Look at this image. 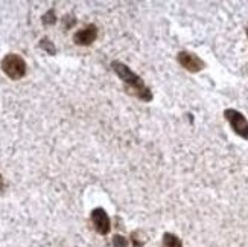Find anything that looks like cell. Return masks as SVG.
<instances>
[{"label": "cell", "mask_w": 248, "mask_h": 247, "mask_svg": "<svg viewBox=\"0 0 248 247\" xmlns=\"http://www.w3.org/2000/svg\"><path fill=\"white\" fill-rule=\"evenodd\" d=\"M111 67L114 70V73L122 80L125 89L129 95L136 96L140 101L143 102H151L154 98L153 92L148 87V85L142 81V78L139 77L137 73H134L131 69H129L126 64H124L122 61H113Z\"/></svg>", "instance_id": "cell-1"}, {"label": "cell", "mask_w": 248, "mask_h": 247, "mask_svg": "<svg viewBox=\"0 0 248 247\" xmlns=\"http://www.w3.org/2000/svg\"><path fill=\"white\" fill-rule=\"evenodd\" d=\"M2 70L11 80H20L26 75V61L17 53H8L2 60Z\"/></svg>", "instance_id": "cell-2"}, {"label": "cell", "mask_w": 248, "mask_h": 247, "mask_svg": "<svg viewBox=\"0 0 248 247\" xmlns=\"http://www.w3.org/2000/svg\"><path fill=\"white\" fill-rule=\"evenodd\" d=\"M224 116H225V119L229 121L232 130L247 141L248 139V121H247V117L241 112L234 110V109H227L224 112Z\"/></svg>", "instance_id": "cell-3"}, {"label": "cell", "mask_w": 248, "mask_h": 247, "mask_svg": "<svg viewBox=\"0 0 248 247\" xmlns=\"http://www.w3.org/2000/svg\"><path fill=\"white\" fill-rule=\"evenodd\" d=\"M177 60H178L180 66L183 69H186L187 72H192V73H197V72H200V70H202L204 67H206L204 61L198 55H195L193 52L181 50V52H178Z\"/></svg>", "instance_id": "cell-4"}, {"label": "cell", "mask_w": 248, "mask_h": 247, "mask_svg": "<svg viewBox=\"0 0 248 247\" xmlns=\"http://www.w3.org/2000/svg\"><path fill=\"white\" fill-rule=\"evenodd\" d=\"M90 218H92V223L96 229V232L101 233V235H107L111 229V221H110V217L108 214L105 212V209L102 208H96L92 211L90 214Z\"/></svg>", "instance_id": "cell-5"}, {"label": "cell", "mask_w": 248, "mask_h": 247, "mask_svg": "<svg viewBox=\"0 0 248 247\" xmlns=\"http://www.w3.org/2000/svg\"><path fill=\"white\" fill-rule=\"evenodd\" d=\"M96 38H98V26L93 23L77 31L73 35L75 45H78V46H90L96 41Z\"/></svg>", "instance_id": "cell-6"}, {"label": "cell", "mask_w": 248, "mask_h": 247, "mask_svg": "<svg viewBox=\"0 0 248 247\" xmlns=\"http://www.w3.org/2000/svg\"><path fill=\"white\" fill-rule=\"evenodd\" d=\"M161 244H163V247H183L181 240L177 237V235L170 233V232H166V233L163 235V240H161Z\"/></svg>", "instance_id": "cell-7"}, {"label": "cell", "mask_w": 248, "mask_h": 247, "mask_svg": "<svg viewBox=\"0 0 248 247\" xmlns=\"http://www.w3.org/2000/svg\"><path fill=\"white\" fill-rule=\"evenodd\" d=\"M40 48L43 50H46L49 55H55V53H57V48L53 46V43L49 38H41L40 40Z\"/></svg>", "instance_id": "cell-8"}, {"label": "cell", "mask_w": 248, "mask_h": 247, "mask_svg": "<svg viewBox=\"0 0 248 247\" xmlns=\"http://www.w3.org/2000/svg\"><path fill=\"white\" fill-rule=\"evenodd\" d=\"M111 244H113V247H128L129 240L126 237H124V235L116 233L113 237V240H111Z\"/></svg>", "instance_id": "cell-9"}, {"label": "cell", "mask_w": 248, "mask_h": 247, "mask_svg": "<svg viewBox=\"0 0 248 247\" xmlns=\"http://www.w3.org/2000/svg\"><path fill=\"white\" fill-rule=\"evenodd\" d=\"M55 21H57V17H55V11H53V9H49L47 13L43 16V23H45L46 26L53 25Z\"/></svg>", "instance_id": "cell-10"}, {"label": "cell", "mask_w": 248, "mask_h": 247, "mask_svg": "<svg viewBox=\"0 0 248 247\" xmlns=\"http://www.w3.org/2000/svg\"><path fill=\"white\" fill-rule=\"evenodd\" d=\"M139 232L136 231V232H133V235H131V241H133V246L134 247H142V244H143V241L142 240H139Z\"/></svg>", "instance_id": "cell-11"}, {"label": "cell", "mask_w": 248, "mask_h": 247, "mask_svg": "<svg viewBox=\"0 0 248 247\" xmlns=\"http://www.w3.org/2000/svg\"><path fill=\"white\" fill-rule=\"evenodd\" d=\"M3 189H5V181H3L2 174H0V194H2V192H3Z\"/></svg>", "instance_id": "cell-12"}, {"label": "cell", "mask_w": 248, "mask_h": 247, "mask_svg": "<svg viewBox=\"0 0 248 247\" xmlns=\"http://www.w3.org/2000/svg\"><path fill=\"white\" fill-rule=\"evenodd\" d=\"M245 32H247V37H248V28H247V29H245Z\"/></svg>", "instance_id": "cell-13"}]
</instances>
